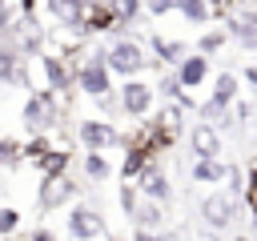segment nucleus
<instances>
[{"instance_id":"1","label":"nucleus","mask_w":257,"mask_h":241,"mask_svg":"<svg viewBox=\"0 0 257 241\" xmlns=\"http://www.w3.org/2000/svg\"><path fill=\"white\" fill-rule=\"evenodd\" d=\"M60 120H64V104H60V96L52 92V88H32L28 92V100H24V108H20V125H24V133L28 137H48L52 129H60Z\"/></svg>"},{"instance_id":"2","label":"nucleus","mask_w":257,"mask_h":241,"mask_svg":"<svg viewBox=\"0 0 257 241\" xmlns=\"http://www.w3.org/2000/svg\"><path fill=\"white\" fill-rule=\"evenodd\" d=\"M104 64H108L112 76H124L128 80V76H141L145 68H153V56H149L145 40H137L128 32V36H112L104 44Z\"/></svg>"},{"instance_id":"3","label":"nucleus","mask_w":257,"mask_h":241,"mask_svg":"<svg viewBox=\"0 0 257 241\" xmlns=\"http://www.w3.org/2000/svg\"><path fill=\"white\" fill-rule=\"evenodd\" d=\"M241 201L233 197V193H225V189H209L205 197H201V205H197V213H201V225L209 229V233H225V229H233L237 221H241Z\"/></svg>"},{"instance_id":"4","label":"nucleus","mask_w":257,"mask_h":241,"mask_svg":"<svg viewBox=\"0 0 257 241\" xmlns=\"http://www.w3.org/2000/svg\"><path fill=\"white\" fill-rule=\"evenodd\" d=\"M72 133H76L80 149H88V153H104L112 145H124V133L116 129V120H104V116H80Z\"/></svg>"},{"instance_id":"5","label":"nucleus","mask_w":257,"mask_h":241,"mask_svg":"<svg viewBox=\"0 0 257 241\" xmlns=\"http://www.w3.org/2000/svg\"><path fill=\"white\" fill-rule=\"evenodd\" d=\"M36 64H40L44 88H52L56 96H72V92H76V64H72V60H64V56L52 52V48H44V52L36 56Z\"/></svg>"},{"instance_id":"6","label":"nucleus","mask_w":257,"mask_h":241,"mask_svg":"<svg viewBox=\"0 0 257 241\" xmlns=\"http://www.w3.org/2000/svg\"><path fill=\"white\" fill-rule=\"evenodd\" d=\"M80 189H84V181H76L72 173H64V177H40V185H36V209L40 213L64 209V205L76 201Z\"/></svg>"},{"instance_id":"7","label":"nucleus","mask_w":257,"mask_h":241,"mask_svg":"<svg viewBox=\"0 0 257 241\" xmlns=\"http://www.w3.org/2000/svg\"><path fill=\"white\" fill-rule=\"evenodd\" d=\"M76 88L84 92V96H104V92H112V72H108V64H104V48H96V52H88L80 64H76Z\"/></svg>"},{"instance_id":"8","label":"nucleus","mask_w":257,"mask_h":241,"mask_svg":"<svg viewBox=\"0 0 257 241\" xmlns=\"http://www.w3.org/2000/svg\"><path fill=\"white\" fill-rule=\"evenodd\" d=\"M64 233L72 241H100L108 233V221L96 205H72L68 217H64Z\"/></svg>"},{"instance_id":"9","label":"nucleus","mask_w":257,"mask_h":241,"mask_svg":"<svg viewBox=\"0 0 257 241\" xmlns=\"http://www.w3.org/2000/svg\"><path fill=\"white\" fill-rule=\"evenodd\" d=\"M116 96H120V112L133 116V120H145V116L153 112V100H157L153 84H145L141 76H128V80L116 88Z\"/></svg>"},{"instance_id":"10","label":"nucleus","mask_w":257,"mask_h":241,"mask_svg":"<svg viewBox=\"0 0 257 241\" xmlns=\"http://www.w3.org/2000/svg\"><path fill=\"white\" fill-rule=\"evenodd\" d=\"M40 8L48 12V20L56 24V28H64L68 36H80V40H88L84 36V4L80 0H40Z\"/></svg>"},{"instance_id":"11","label":"nucleus","mask_w":257,"mask_h":241,"mask_svg":"<svg viewBox=\"0 0 257 241\" xmlns=\"http://www.w3.org/2000/svg\"><path fill=\"white\" fill-rule=\"evenodd\" d=\"M137 193L145 197V201H161V205H173V181H169V173L161 169V161H149L141 173H137Z\"/></svg>"},{"instance_id":"12","label":"nucleus","mask_w":257,"mask_h":241,"mask_svg":"<svg viewBox=\"0 0 257 241\" xmlns=\"http://www.w3.org/2000/svg\"><path fill=\"white\" fill-rule=\"evenodd\" d=\"M225 20H229V24H225L229 40L253 52V44H257V4H241V8H233Z\"/></svg>"},{"instance_id":"13","label":"nucleus","mask_w":257,"mask_h":241,"mask_svg":"<svg viewBox=\"0 0 257 241\" xmlns=\"http://www.w3.org/2000/svg\"><path fill=\"white\" fill-rule=\"evenodd\" d=\"M189 52H193V48H189L185 40H173V36H161V32L149 36V56H153L157 64H165V68H177Z\"/></svg>"},{"instance_id":"14","label":"nucleus","mask_w":257,"mask_h":241,"mask_svg":"<svg viewBox=\"0 0 257 241\" xmlns=\"http://www.w3.org/2000/svg\"><path fill=\"white\" fill-rule=\"evenodd\" d=\"M177 80H181V88L185 92H193V88H205V80H209V56H201V52H189L177 68Z\"/></svg>"},{"instance_id":"15","label":"nucleus","mask_w":257,"mask_h":241,"mask_svg":"<svg viewBox=\"0 0 257 241\" xmlns=\"http://www.w3.org/2000/svg\"><path fill=\"white\" fill-rule=\"evenodd\" d=\"M128 221H133L137 229H145V233H161V229H169V205L141 197V205H137V213H133Z\"/></svg>"},{"instance_id":"16","label":"nucleus","mask_w":257,"mask_h":241,"mask_svg":"<svg viewBox=\"0 0 257 241\" xmlns=\"http://www.w3.org/2000/svg\"><path fill=\"white\" fill-rule=\"evenodd\" d=\"M189 149H193V157H221V153H225L221 133H217L213 125H205V120L189 129Z\"/></svg>"},{"instance_id":"17","label":"nucleus","mask_w":257,"mask_h":241,"mask_svg":"<svg viewBox=\"0 0 257 241\" xmlns=\"http://www.w3.org/2000/svg\"><path fill=\"white\" fill-rule=\"evenodd\" d=\"M197 116H201L205 125H213L217 133H233V129H237L233 108H229V104H221V100H213V96H205V100L197 104Z\"/></svg>"},{"instance_id":"18","label":"nucleus","mask_w":257,"mask_h":241,"mask_svg":"<svg viewBox=\"0 0 257 241\" xmlns=\"http://www.w3.org/2000/svg\"><path fill=\"white\" fill-rule=\"evenodd\" d=\"M225 173H229V161H221V157H197L193 169H189L193 185H221Z\"/></svg>"},{"instance_id":"19","label":"nucleus","mask_w":257,"mask_h":241,"mask_svg":"<svg viewBox=\"0 0 257 241\" xmlns=\"http://www.w3.org/2000/svg\"><path fill=\"white\" fill-rule=\"evenodd\" d=\"M108 177H112V165L104 161V153H88L84 149L80 153V181L84 185H104Z\"/></svg>"},{"instance_id":"20","label":"nucleus","mask_w":257,"mask_h":241,"mask_svg":"<svg viewBox=\"0 0 257 241\" xmlns=\"http://www.w3.org/2000/svg\"><path fill=\"white\" fill-rule=\"evenodd\" d=\"M32 165H36L40 177H64V173L72 169V149H48V153L36 157Z\"/></svg>"},{"instance_id":"21","label":"nucleus","mask_w":257,"mask_h":241,"mask_svg":"<svg viewBox=\"0 0 257 241\" xmlns=\"http://www.w3.org/2000/svg\"><path fill=\"white\" fill-rule=\"evenodd\" d=\"M209 96H213V100H221V104H233V100L241 96V76H237V72H217V76H213Z\"/></svg>"},{"instance_id":"22","label":"nucleus","mask_w":257,"mask_h":241,"mask_svg":"<svg viewBox=\"0 0 257 241\" xmlns=\"http://www.w3.org/2000/svg\"><path fill=\"white\" fill-rule=\"evenodd\" d=\"M149 161H157V157H149V149H145V145H124L120 177H124V181H137V173H141V169H145Z\"/></svg>"},{"instance_id":"23","label":"nucleus","mask_w":257,"mask_h":241,"mask_svg":"<svg viewBox=\"0 0 257 241\" xmlns=\"http://www.w3.org/2000/svg\"><path fill=\"white\" fill-rule=\"evenodd\" d=\"M108 12L133 32V28L141 24V16H145V4H141V0H108Z\"/></svg>"},{"instance_id":"24","label":"nucleus","mask_w":257,"mask_h":241,"mask_svg":"<svg viewBox=\"0 0 257 241\" xmlns=\"http://www.w3.org/2000/svg\"><path fill=\"white\" fill-rule=\"evenodd\" d=\"M225 44H229V32H225V28H205V32L197 36L193 52H201V56H209V60H213V56H217Z\"/></svg>"},{"instance_id":"25","label":"nucleus","mask_w":257,"mask_h":241,"mask_svg":"<svg viewBox=\"0 0 257 241\" xmlns=\"http://www.w3.org/2000/svg\"><path fill=\"white\" fill-rule=\"evenodd\" d=\"M24 165V141L0 137V169H20Z\"/></svg>"},{"instance_id":"26","label":"nucleus","mask_w":257,"mask_h":241,"mask_svg":"<svg viewBox=\"0 0 257 241\" xmlns=\"http://www.w3.org/2000/svg\"><path fill=\"white\" fill-rule=\"evenodd\" d=\"M177 16H185L189 24H209L213 20V12H209L205 0H177Z\"/></svg>"},{"instance_id":"27","label":"nucleus","mask_w":257,"mask_h":241,"mask_svg":"<svg viewBox=\"0 0 257 241\" xmlns=\"http://www.w3.org/2000/svg\"><path fill=\"white\" fill-rule=\"evenodd\" d=\"M20 221H24V213H20L16 205H0V237H4V241L20 233Z\"/></svg>"},{"instance_id":"28","label":"nucleus","mask_w":257,"mask_h":241,"mask_svg":"<svg viewBox=\"0 0 257 241\" xmlns=\"http://www.w3.org/2000/svg\"><path fill=\"white\" fill-rule=\"evenodd\" d=\"M153 92H157V96H165V100H177V96H181L185 88H181L177 72H173V68H165V72H161V80L153 84Z\"/></svg>"},{"instance_id":"29","label":"nucleus","mask_w":257,"mask_h":241,"mask_svg":"<svg viewBox=\"0 0 257 241\" xmlns=\"http://www.w3.org/2000/svg\"><path fill=\"white\" fill-rule=\"evenodd\" d=\"M116 205H120V213H124V217H133V213H137V205H141V193H137V185H133V181L116 189Z\"/></svg>"},{"instance_id":"30","label":"nucleus","mask_w":257,"mask_h":241,"mask_svg":"<svg viewBox=\"0 0 257 241\" xmlns=\"http://www.w3.org/2000/svg\"><path fill=\"white\" fill-rule=\"evenodd\" d=\"M96 112H100L104 120L124 116V112H120V96H116V88H112V92H104V96H96Z\"/></svg>"},{"instance_id":"31","label":"nucleus","mask_w":257,"mask_h":241,"mask_svg":"<svg viewBox=\"0 0 257 241\" xmlns=\"http://www.w3.org/2000/svg\"><path fill=\"white\" fill-rule=\"evenodd\" d=\"M229 108H233V120H237V129H245V125L257 116V104H253V100H241V96H237Z\"/></svg>"},{"instance_id":"32","label":"nucleus","mask_w":257,"mask_h":241,"mask_svg":"<svg viewBox=\"0 0 257 241\" xmlns=\"http://www.w3.org/2000/svg\"><path fill=\"white\" fill-rule=\"evenodd\" d=\"M48 149H56L48 137H28V141H24V161H36V157H44Z\"/></svg>"},{"instance_id":"33","label":"nucleus","mask_w":257,"mask_h":241,"mask_svg":"<svg viewBox=\"0 0 257 241\" xmlns=\"http://www.w3.org/2000/svg\"><path fill=\"white\" fill-rule=\"evenodd\" d=\"M225 181H229V189H225V193H233V197L241 201V193H245V173H241V165H229Z\"/></svg>"},{"instance_id":"34","label":"nucleus","mask_w":257,"mask_h":241,"mask_svg":"<svg viewBox=\"0 0 257 241\" xmlns=\"http://www.w3.org/2000/svg\"><path fill=\"white\" fill-rule=\"evenodd\" d=\"M133 241H185V237H181V229H161V233H145V229H137Z\"/></svg>"},{"instance_id":"35","label":"nucleus","mask_w":257,"mask_h":241,"mask_svg":"<svg viewBox=\"0 0 257 241\" xmlns=\"http://www.w3.org/2000/svg\"><path fill=\"white\" fill-rule=\"evenodd\" d=\"M145 12H149L153 20H161V16L177 12V0H149V4H145Z\"/></svg>"},{"instance_id":"36","label":"nucleus","mask_w":257,"mask_h":241,"mask_svg":"<svg viewBox=\"0 0 257 241\" xmlns=\"http://www.w3.org/2000/svg\"><path fill=\"white\" fill-rule=\"evenodd\" d=\"M237 76H241V84H245V88H249V92L257 96V64H245V68H241Z\"/></svg>"},{"instance_id":"37","label":"nucleus","mask_w":257,"mask_h":241,"mask_svg":"<svg viewBox=\"0 0 257 241\" xmlns=\"http://www.w3.org/2000/svg\"><path fill=\"white\" fill-rule=\"evenodd\" d=\"M257 197V165H249V173H245V193H241V201H253Z\"/></svg>"},{"instance_id":"38","label":"nucleus","mask_w":257,"mask_h":241,"mask_svg":"<svg viewBox=\"0 0 257 241\" xmlns=\"http://www.w3.org/2000/svg\"><path fill=\"white\" fill-rule=\"evenodd\" d=\"M12 20H16V8H12V0H8V4H0V32H4Z\"/></svg>"},{"instance_id":"39","label":"nucleus","mask_w":257,"mask_h":241,"mask_svg":"<svg viewBox=\"0 0 257 241\" xmlns=\"http://www.w3.org/2000/svg\"><path fill=\"white\" fill-rule=\"evenodd\" d=\"M40 0H16V12H36Z\"/></svg>"},{"instance_id":"40","label":"nucleus","mask_w":257,"mask_h":241,"mask_svg":"<svg viewBox=\"0 0 257 241\" xmlns=\"http://www.w3.org/2000/svg\"><path fill=\"white\" fill-rule=\"evenodd\" d=\"M201 241H221V233H209V229H205V233H201Z\"/></svg>"},{"instance_id":"41","label":"nucleus","mask_w":257,"mask_h":241,"mask_svg":"<svg viewBox=\"0 0 257 241\" xmlns=\"http://www.w3.org/2000/svg\"><path fill=\"white\" fill-rule=\"evenodd\" d=\"M84 8H100V4H108V0H80Z\"/></svg>"},{"instance_id":"42","label":"nucleus","mask_w":257,"mask_h":241,"mask_svg":"<svg viewBox=\"0 0 257 241\" xmlns=\"http://www.w3.org/2000/svg\"><path fill=\"white\" fill-rule=\"evenodd\" d=\"M233 241H253V237H249V233H237V237H233Z\"/></svg>"},{"instance_id":"43","label":"nucleus","mask_w":257,"mask_h":241,"mask_svg":"<svg viewBox=\"0 0 257 241\" xmlns=\"http://www.w3.org/2000/svg\"><path fill=\"white\" fill-rule=\"evenodd\" d=\"M0 48H4V32H0Z\"/></svg>"},{"instance_id":"44","label":"nucleus","mask_w":257,"mask_h":241,"mask_svg":"<svg viewBox=\"0 0 257 241\" xmlns=\"http://www.w3.org/2000/svg\"><path fill=\"white\" fill-rule=\"evenodd\" d=\"M141 4H149V0H141Z\"/></svg>"},{"instance_id":"45","label":"nucleus","mask_w":257,"mask_h":241,"mask_svg":"<svg viewBox=\"0 0 257 241\" xmlns=\"http://www.w3.org/2000/svg\"><path fill=\"white\" fill-rule=\"evenodd\" d=\"M253 52H257V44H253Z\"/></svg>"},{"instance_id":"46","label":"nucleus","mask_w":257,"mask_h":241,"mask_svg":"<svg viewBox=\"0 0 257 241\" xmlns=\"http://www.w3.org/2000/svg\"><path fill=\"white\" fill-rule=\"evenodd\" d=\"M0 241H4V237H0Z\"/></svg>"}]
</instances>
